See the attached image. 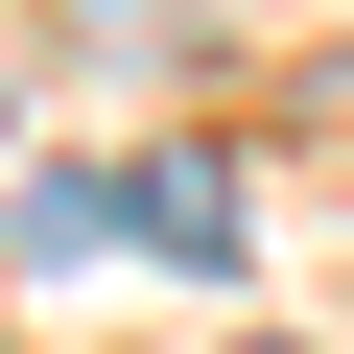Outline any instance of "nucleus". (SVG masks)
Here are the masks:
<instances>
[{
    "mask_svg": "<svg viewBox=\"0 0 354 354\" xmlns=\"http://www.w3.org/2000/svg\"><path fill=\"white\" fill-rule=\"evenodd\" d=\"M118 236H165V260H236V165H142V189H118Z\"/></svg>",
    "mask_w": 354,
    "mask_h": 354,
    "instance_id": "nucleus-1",
    "label": "nucleus"
},
{
    "mask_svg": "<svg viewBox=\"0 0 354 354\" xmlns=\"http://www.w3.org/2000/svg\"><path fill=\"white\" fill-rule=\"evenodd\" d=\"M236 354H283V330H236Z\"/></svg>",
    "mask_w": 354,
    "mask_h": 354,
    "instance_id": "nucleus-2",
    "label": "nucleus"
}]
</instances>
